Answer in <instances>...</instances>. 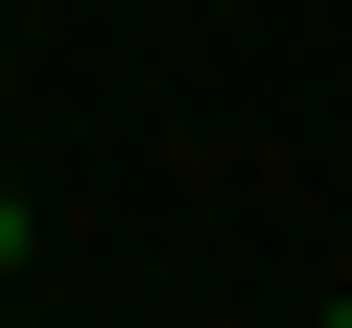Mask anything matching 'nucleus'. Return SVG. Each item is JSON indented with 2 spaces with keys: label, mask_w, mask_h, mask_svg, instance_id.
<instances>
[{
  "label": "nucleus",
  "mask_w": 352,
  "mask_h": 328,
  "mask_svg": "<svg viewBox=\"0 0 352 328\" xmlns=\"http://www.w3.org/2000/svg\"><path fill=\"white\" fill-rule=\"evenodd\" d=\"M0 281H24V188H0Z\"/></svg>",
  "instance_id": "obj_1"
},
{
  "label": "nucleus",
  "mask_w": 352,
  "mask_h": 328,
  "mask_svg": "<svg viewBox=\"0 0 352 328\" xmlns=\"http://www.w3.org/2000/svg\"><path fill=\"white\" fill-rule=\"evenodd\" d=\"M329 328H352V305H329Z\"/></svg>",
  "instance_id": "obj_2"
}]
</instances>
